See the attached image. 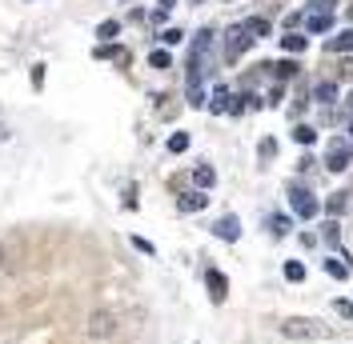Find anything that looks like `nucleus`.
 Returning <instances> with one entry per match:
<instances>
[{
	"label": "nucleus",
	"mask_w": 353,
	"mask_h": 344,
	"mask_svg": "<svg viewBox=\"0 0 353 344\" xmlns=\"http://www.w3.org/2000/svg\"><path fill=\"white\" fill-rule=\"evenodd\" d=\"M325 272H330L333 280H350V268H345V264H341L337 257H330V260H325Z\"/></svg>",
	"instance_id": "nucleus-17"
},
{
	"label": "nucleus",
	"mask_w": 353,
	"mask_h": 344,
	"mask_svg": "<svg viewBox=\"0 0 353 344\" xmlns=\"http://www.w3.org/2000/svg\"><path fill=\"white\" fill-rule=\"evenodd\" d=\"M0 268H4V244H0Z\"/></svg>",
	"instance_id": "nucleus-32"
},
{
	"label": "nucleus",
	"mask_w": 353,
	"mask_h": 344,
	"mask_svg": "<svg viewBox=\"0 0 353 344\" xmlns=\"http://www.w3.org/2000/svg\"><path fill=\"white\" fill-rule=\"evenodd\" d=\"M161 41L165 44H181L185 41V32H181V28H169V32H161Z\"/></svg>",
	"instance_id": "nucleus-25"
},
{
	"label": "nucleus",
	"mask_w": 353,
	"mask_h": 344,
	"mask_svg": "<svg viewBox=\"0 0 353 344\" xmlns=\"http://www.w3.org/2000/svg\"><path fill=\"white\" fill-rule=\"evenodd\" d=\"M32 85H37V88L44 85V65H37V68H32Z\"/></svg>",
	"instance_id": "nucleus-30"
},
{
	"label": "nucleus",
	"mask_w": 353,
	"mask_h": 344,
	"mask_svg": "<svg viewBox=\"0 0 353 344\" xmlns=\"http://www.w3.org/2000/svg\"><path fill=\"white\" fill-rule=\"evenodd\" d=\"M245 32H249L253 41H261V36H269V21H265V17H253V21H245Z\"/></svg>",
	"instance_id": "nucleus-14"
},
{
	"label": "nucleus",
	"mask_w": 353,
	"mask_h": 344,
	"mask_svg": "<svg viewBox=\"0 0 353 344\" xmlns=\"http://www.w3.org/2000/svg\"><path fill=\"white\" fill-rule=\"evenodd\" d=\"M193 184H197L201 193H205V189H213V184H217V172H213V164H197V169H193Z\"/></svg>",
	"instance_id": "nucleus-9"
},
{
	"label": "nucleus",
	"mask_w": 353,
	"mask_h": 344,
	"mask_svg": "<svg viewBox=\"0 0 353 344\" xmlns=\"http://www.w3.org/2000/svg\"><path fill=\"white\" fill-rule=\"evenodd\" d=\"M350 21H353V4H350Z\"/></svg>",
	"instance_id": "nucleus-33"
},
{
	"label": "nucleus",
	"mask_w": 353,
	"mask_h": 344,
	"mask_svg": "<svg viewBox=\"0 0 353 344\" xmlns=\"http://www.w3.org/2000/svg\"><path fill=\"white\" fill-rule=\"evenodd\" d=\"M205 284H209L213 304H221L225 297H229V280H225V272H217V268H209V272H205Z\"/></svg>",
	"instance_id": "nucleus-5"
},
{
	"label": "nucleus",
	"mask_w": 353,
	"mask_h": 344,
	"mask_svg": "<svg viewBox=\"0 0 353 344\" xmlns=\"http://www.w3.org/2000/svg\"><path fill=\"white\" fill-rule=\"evenodd\" d=\"M205 204H209V196L201 193V189H193V193H181V200H176V208H181V213H201Z\"/></svg>",
	"instance_id": "nucleus-7"
},
{
	"label": "nucleus",
	"mask_w": 353,
	"mask_h": 344,
	"mask_svg": "<svg viewBox=\"0 0 353 344\" xmlns=\"http://www.w3.org/2000/svg\"><path fill=\"white\" fill-rule=\"evenodd\" d=\"M269 224H273V233H277V237H285V233H289V220H285V216H273Z\"/></svg>",
	"instance_id": "nucleus-27"
},
{
	"label": "nucleus",
	"mask_w": 353,
	"mask_h": 344,
	"mask_svg": "<svg viewBox=\"0 0 353 344\" xmlns=\"http://www.w3.org/2000/svg\"><path fill=\"white\" fill-rule=\"evenodd\" d=\"M337 72H341V80H353V56H345V61H341V68H337Z\"/></svg>",
	"instance_id": "nucleus-28"
},
{
	"label": "nucleus",
	"mask_w": 353,
	"mask_h": 344,
	"mask_svg": "<svg viewBox=\"0 0 353 344\" xmlns=\"http://www.w3.org/2000/svg\"><path fill=\"white\" fill-rule=\"evenodd\" d=\"M0 140H8V125L4 120H0Z\"/></svg>",
	"instance_id": "nucleus-31"
},
{
	"label": "nucleus",
	"mask_w": 353,
	"mask_h": 344,
	"mask_svg": "<svg viewBox=\"0 0 353 344\" xmlns=\"http://www.w3.org/2000/svg\"><path fill=\"white\" fill-rule=\"evenodd\" d=\"M117 32H121V21H101L97 24V36H101V41H112Z\"/></svg>",
	"instance_id": "nucleus-19"
},
{
	"label": "nucleus",
	"mask_w": 353,
	"mask_h": 344,
	"mask_svg": "<svg viewBox=\"0 0 353 344\" xmlns=\"http://www.w3.org/2000/svg\"><path fill=\"white\" fill-rule=\"evenodd\" d=\"M337 237H341V233H337V220H330V224H325V240H330V244H337Z\"/></svg>",
	"instance_id": "nucleus-29"
},
{
	"label": "nucleus",
	"mask_w": 353,
	"mask_h": 344,
	"mask_svg": "<svg viewBox=\"0 0 353 344\" xmlns=\"http://www.w3.org/2000/svg\"><path fill=\"white\" fill-rule=\"evenodd\" d=\"M149 65H153V68H161V72H165V68H173V56H169L165 48H157V52H149Z\"/></svg>",
	"instance_id": "nucleus-18"
},
{
	"label": "nucleus",
	"mask_w": 353,
	"mask_h": 344,
	"mask_svg": "<svg viewBox=\"0 0 353 344\" xmlns=\"http://www.w3.org/2000/svg\"><path fill=\"white\" fill-rule=\"evenodd\" d=\"M309 32H330L333 28V12H309Z\"/></svg>",
	"instance_id": "nucleus-11"
},
{
	"label": "nucleus",
	"mask_w": 353,
	"mask_h": 344,
	"mask_svg": "<svg viewBox=\"0 0 353 344\" xmlns=\"http://www.w3.org/2000/svg\"><path fill=\"white\" fill-rule=\"evenodd\" d=\"M350 160H353V149L337 144V149L330 152V160H325V169H330V172H345V169H350Z\"/></svg>",
	"instance_id": "nucleus-8"
},
{
	"label": "nucleus",
	"mask_w": 353,
	"mask_h": 344,
	"mask_svg": "<svg viewBox=\"0 0 353 344\" xmlns=\"http://www.w3.org/2000/svg\"><path fill=\"white\" fill-rule=\"evenodd\" d=\"M305 36H301V32H289V36H281V48H285V52H293V56H297V52H305Z\"/></svg>",
	"instance_id": "nucleus-15"
},
{
	"label": "nucleus",
	"mask_w": 353,
	"mask_h": 344,
	"mask_svg": "<svg viewBox=\"0 0 353 344\" xmlns=\"http://www.w3.org/2000/svg\"><path fill=\"white\" fill-rule=\"evenodd\" d=\"M265 68H273V76H277V80L297 76V61H277V65H265Z\"/></svg>",
	"instance_id": "nucleus-16"
},
{
	"label": "nucleus",
	"mask_w": 353,
	"mask_h": 344,
	"mask_svg": "<svg viewBox=\"0 0 353 344\" xmlns=\"http://www.w3.org/2000/svg\"><path fill=\"white\" fill-rule=\"evenodd\" d=\"M213 233H217L221 240H229V244H233V240L241 237V220H237V216H221L217 224H213Z\"/></svg>",
	"instance_id": "nucleus-6"
},
{
	"label": "nucleus",
	"mask_w": 353,
	"mask_h": 344,
	"mask_svg": "<svg viewBox=\"0 0 353 344\" xmlns=\"http://www.w3.org/2000/svg\"><path fill=\"white\" fill-rule=\"evenodd\" d=\"M330 48L333 52H353V28H341V32L330 41Z\"/></svg>",
	"instance_id": "nucleus-13"
},
{
	"label": "nucleus",
	"mask_w": 353,
	"mask_h": 344,
	"mask_svg": "<svg viewBox=\"0 0 353 344\" xmlns=\"http://www.w3.org/2000/svg\"><path fill=\"white\" fill-rule=\"evenodd\" d=\"M289 204H293V213L301 216V220H313V216L321 213V204H317L313 193H305V189H289Z\"/></svg>",
	"instance_id": "nucleus-3"
},
{
	"label": "nucleus",
	"mask_w": 353,
	"mask_h": 344,
	"mask_svg": "<svg viewBox=\"0 0 353 344\" xmlns=\"http://www.w3.org/2000/svg\"><path fill=\"white\" fill-rule=\"evenodd\" d=\"M350 108H353V92H350Z\"/></svg>",
	"instance_id": "nucleus-34"
},
{
	"label": "nucleus",
	"mask_w": 353,
	"mask_h": 344,
	"mask_svg": "<svg viewBox=\"0 0 353 344\" xmlns=\"http://www.w3.org/2000/svg\"><path fill=\"white\" fill-rule=\"evenodd\" d=\"M333 4H341V0H309V8H313V12H330Z\"/></svg>",
	"instance_id": "nucleus-26"
},
{
	"label": "nucleus",
	"mask_w": 353,
	"mask_h": 344,
	"mask_svg": "<svg viewBox=\"0 0 353 344\" xmlns=\"http://www.w3.org/2000/svg\"><path fill=\"white\" fill-rule=\"evenodd\" d=\"M333 312H337V316H345V321H353V304L350 301H333Z\"/></svg>",
	"instance_id": "nucleus-24"
},
{
	"label": "nucleus",
	"mask_w": 353,
	"mask_h": 344,
	"mask_svg": "<svg viewBox=\"0 0 353 344\" xmlns=\"http://www.w3.org/2000/svg\"><path fill=\"white\" fill-rule=\"evenodd\" d=\"M281 332H285L289 341H321V336H330V328L317 321H305V316H289L281 324Z\"/></svg>",
	"instance_id": "nucleus-1"
},
{
	"label": "nucleus",
	"mask_w": 353,
	"mask_h": 344,
	"mask_svg": "<svg viewBox=\"0 0 353 344\" xmlns=\"http://www.w3.org/2000/svg\"><path fill=\"white\" fill-rule=\"evenodd\" d=\"M85 332L92 336V341H109L112 332H117V316H112L109 308H97V312H88Z\"/></svg>",
	"instance_id": "nucleus-2"
},
{
	"label": "nucleus",
	"mask_w": 353,
	"mask_h": 344,
	"mask_svg": "<svg viewBox=\"0 0 353 344\" xmlns=\"http://www.w3.org/2000/svg\"><path fill=\"white\" fill-rule=\"evenodd\" d=\"M28 4H32V0H28Z\"/></svg>",
	"instance_id": "nucleus-36"
},
{
	"label": "nucleus",
	"mask_w": 353,
	"mask_h": 344,
	"mask_svg": "<svg viewBox=\"0 0 353 344\" xmlns=\"http://www.w3.org/2000/svg\"><path fill=\"white\" fill-rule=\"evenodd\" d=\"M249 44H253V36L245 32V24L229 28V36H225V56H229V61H237V56H241V52L249 48Z\"/></svg>",
	"instance_id": "nucleus-4"
},
{
	"label": "nucleus",
	"mask_w": 353,
	"mask_h": 344,
	"mask_svg": "<svg viewBox=\"0 0 353 344\" xmlns=\"http://www.w3.org/2000/svg\"><path fill=\"white\" fill-rule=\"evenodd\" d=\"M293 136H297V144H313V140H317V129H309V125H297V129H293Z\"/></svg>",
	"instance_id": "nucleus-21"
},
{
	"label": "nucleus",
	"mask_w": 353,
	"mask_h": 344,
	"mask_svg": "<svg viewBox=\"0 0 353 344\" xmlns=\"http://www.w3.org/2000/svg\"><path fill=\"white\" fill-rule=\"evenodd\" d=\"M189 149V132H173L169 136V152H185Z\"/></svg>",
	"instance_id": "nucleus-22"
},
{
	"label": "nucleus",
	"mask_w": 353,
	"mask_h": 344,
	"mask_svg": "<svg viewBox=\"0 0 353 344\" xmlns=\"http://www.w3.org/2000/svg\"><path fill=\"white\" fill-rule=\"evenodd\" d=\"M345 208H350V193H333L330 196V216L345 213Z\"/></svg>",
	"instance_id": "nucleus-20"
},
{
	"label": "nucleus",
	"mask_w": 353,
	"mask_h": 344,
	"mask_svg": "<svg viewBox=\"0 0 353 344\" xmlns=\"http://www.w3.org/2000/svg\"><path fill=\"white\" fill-rule=\"evenodd\" d=\"M285 277H289V280H305V264L289 260V264H285Z\"/></svg>",
	"instance_id": "nucleus-23"
},
{
	"label": "nucleus",
	"mask_w": 353,
	"mask_h": 344,
	"mask_svg": "<svg viewBox=\"0 0 353 344\" xmlns=\"http://www.w3.org/2000/svg\"><path fill=\"white\" fill-rule=\"evenodd\" d=\"M333 96H337V85L333 80H321V85L313 88V100L317 105H333Z\"/></svg>",
	"instance_id": "nucleus-12"
},
{
	"label": "nucleus",
	"mask_w": 353,
	"mask_h": 344,
	"mask_svg": "<svg viewBox=\"0 0 353 344\" xmlns=\"http://www.w3.org/2000/svg\"><path fill=\"white\" fill-rule=\"evenodd\" d=\"M97 56L101 61H117V65H129V48H117V44H101Z\"/></svg>",
	"instance_id": "nucleus-10"
},
{
	"label": "nucleus",
	"mask_w": 353,
	"mask_h": 344,
	"mask_svg": "<svg viewBox=\"0 0 353 344\" xmlns=\"http://www.w3.org/2000/svg\"><path fill=\"white\" fill-rule=\"evenodd\" d=\"M350 132H353V125H350Z\"/></svg>",
	"instance_id": "nucleus-35"
}]
</instances>
